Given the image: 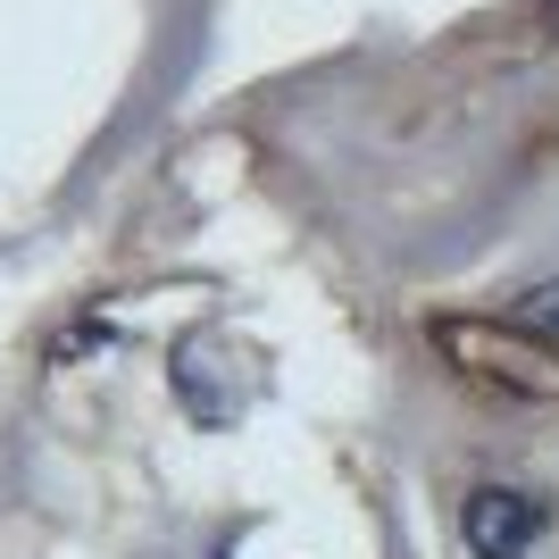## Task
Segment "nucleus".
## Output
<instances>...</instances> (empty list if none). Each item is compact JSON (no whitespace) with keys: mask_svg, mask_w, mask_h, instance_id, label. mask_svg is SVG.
Instances as JSON below:
<instances>
[{"mask_svg":"<svg viewBox=\"0 0 559 559\" xmlns=\"http://www.w3.org/2000/svg\"><path fill=\"white\" fill-rule=\"evenodd\" d=\"M460 535H467L476 559H518L543 535V501H526V492H510V485H476L460 501Z\"/></svg>","mask_w":559,"mask_h":559,"instance_id":"f03ea898","label":"nucleus"},{"mask_svg":"<svg viewBox=\"0 0 559 559\" xmlns=\"http://www.w3.org/2000/svg\"><path fill=\"white\" fill-rule=\"evenodd\" d=\"M226 350H234L226 334H185V343H176V401H185L201 426H234L259 401V384H267L251 350H242L234 368H226Z\"/></svg>","mask_w":559,"mask_h":559,"instance_id":"f257e3e1","label":"nucleus"},{"mask_svg":"<svg viewBox=\"0 0 559 559\" xmlns=\"http://www.w3.org/2000/svg\"><path fill=\"white\" fill-rule=\"evenodd\" d=\"M543 25H551V34H559V0H543Z\"/></svg>","mask_w":559,"mask_h":559,"instance_id":"20e7f679","label":"nucleus"},{"mask_svg":"<svg viewBox=\"0 0 559 559\" xmlns=\"http://www.w3.org/2000/svg\"><path fill=\"white\" fill-rule=\"evenodd\" d=\"M518 318H526V334H551V343H559V276H551V284H535Z\"/></svg>","mask_w":559,"mask_h":559,"instance_id":"7ed1b4c3","label":"nucleus"}]
</instances>
